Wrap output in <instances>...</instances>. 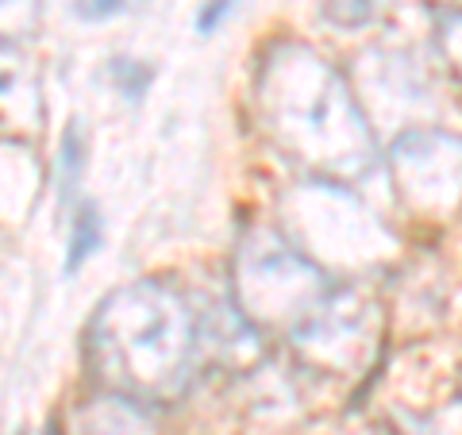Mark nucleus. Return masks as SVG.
Returning a JSON list of instances; mask_svg holds the SVG:
<instances>
[{
  "label": "nucleus",
  "instance_id": "1",
  "mask_svg": "<svg viewBox=\"0 0 462 435\" xmlns=\"http://www.w3.org/2000/svg\"><path fill=\"white\" fill-rule=\"evenodd\" d=\"M254 105L266 139L320 181H355L378 162L374 127L351 81L305 42L282 39L263 54Z\"/></svg>",
  "mask_w": 462,
  "mask_h": 435
},
{
  "label": "nucleus",
  "instance_id": "2",
  "mask_svg": "<svg viewBox=\"0 0 462 435\" xmlns=\"http://www.w3.org/2000/svg\"><path fill=\"white\" fill-rule=\"evenodd\" d=\"M85 362L108 393L158 404L178 397L197 362V316L170 282L120 285L85 328Z\"/></svg>",
  "mask_w": 462,
  "mask_h": 435
},
{
  "label": "nucleus",
  "instance_id": "3",
  "mask_svg": "<svg viewBox=\"0 0 462 435\" xmlns=\"http://www.w3.org/2000/svg\"><path fill=\"white\" fill-rule=\"evenodd\" d=\"M331 278L278 227H247L231 255V309L258 336L293 339L331 297Z\"/></svg>",
  "mask_w": 462,
  "mask_h": 435
},
{
  "label": "nucleus",
  "instance_id": "4",
  "mask_svg": "<svg viewBox=\"0 0 462 435\" xmlns=\"http://www.w3.org/2000/svg\"><path fill=\"white\" fill-rule=\"evenodd\" d=\"M289 231L282 236L309 255L328 278L336 270H370L389 251V236L378 224V216L363 208V200L346 193L339 181H312L300 185L282 200Z\"/></svg>",
  "mask_w": 462,
  "mask_h": 435
},
{
  "label": "nucleus",
  "instance_id": "5",
  "mask_svg": "<svg viewBox=\"0 0 462 435\" xmlns=\"http://www.w3.org/2000/svg\"><path fill=\"white\" fill-rule=\"evenodd\" d=\"M389 178L412 216L451 220L462 208V139L439 127H409L389 147Z\"/></svg>",
  "mask_w": 462,
  "mask_h": 435
},
{
  "label": "nucleus",
  "instance_id": "6",
  "mask_svg": "<svg viewBox=\"0 0 462 435\" xmlns=\"http://www.w3.org/2000/svg\"><path fill=\"white\" fill-rule=\"evenodd\" d=\"M374 336H378L374 304L366 297H358L355 289H331L324 309L289 343H293L300 358L316 370L351 374V370L366 366V358L374 351Z\"/></svg>",
  "mask_w": 462,
  "mask_h": 435
},
{
  "label": "nucleus",
  "instance_id": "7",
  "mask_svg": "<svg viewBox=\"0 0 462 435\" xmlns=\"http://www.w3.org/2000/svg\"><path fill=\"white\" fill-rule=\"evenodd\" d=\"M351 89L366 116L378 105V116H385V120H404V116L416 112L420 100H428V85L416 74L412 58L393 54V51L366 54L363 69H358V81H351Z\"/></svg>",
  "mask_w": 462,
  "mask_h": 435
},
{
  "label": "nucleus",
  "instance_id": "8",
  "mask_svg": "<svg viewBox=\"0 0 462 435\" xmlns=\"http://www.w3.org/2000/svg\"><path fill=\"white\" fill-rule=\"evenodd\" d=\"M69 435H158V424L151 404L100 389V393L85 397L74 409Z\"/></svg>",
  "mask_w": 462,
  "mask_h": 435
},
{
  "label": "nucleus",
  "instance_id": "9",
  "mask_svg": "<svg viewBox=\"0 0 462 435\" xmlns=\"http://www.w3.org/2000/svg\"><path fill=\"white\" fill-rule=\"evenodd\" d=\"M105 239V220H100L97 205H81L74 212V227H69V255H66V270L74 273L78 266H85L93 258V251Z\"/></svg>",
  "mask_w": 462,
  "mask_h": 435
},
{
  "label": "nucleus",
  "instance_id": "10",
  "mask_svg": "<svg viewBox=\"0 0 462 435\" xmlns=\"http://www.w3.org/2000/svg\"><path fill=\"white\" fill-rule=\"evenodd\" d=\"M42 23V0H0V42L16 47Z\"/></svg>",
  "mask_w": 462,
  "mask_h": 435
},
{
  "label": "nucleus",
  "instance_id": "11",
  "mask_svg": "<svg viewBox=\"0 0 462 435\" xmlns=\"http://www.w3.org/2000/svg\"><path fill=\"white\" fill-rule=\"evenodd\" d=\"M436 47H439L447 74H451V81L462 89V12L458 8L436 12Z\"/></svg>",
  "mask_w": 462,
  "mask_h": 435
},
{
  "label": "nucleus",
  "instance_id": "12",
  "mask_svg": "<svg viewBox=\"0 0 462 435\" xmlns=\"http://www.w3.org/2000/svg\"><path fill=\"white\" fill-rule=\"evenodd\" d=\"M81 170H85V135H81V124H69V132L62 135V151H58V185H62V197L78 190Z\"/></svg>",
  "mask_w": 462,
  "mask_h": 435
},
{
  "label": "nucleus",
  "instance_id": "13",
  "mask_svg": "<svg viewBox=\"0 0 462 435\" xmlns=\"http://www.w3.org/2000/svg\"><path fill=\"white\" fill-rule=\"evenodd\" d=\"M324 16L336 27H366L378 16L374 0H324Z\"/></svg>",
  "mask_w": 462,
  "mask_h": 435
},
{
  "label": "nucleus",
  "instance_id": "14",
  "mask_svg": "<svg viewBox=\"0 0 462 435\" xmlns=\"http://www.w3.org/2000/svg\"><path fill=\"white\" fill-rule=\"evenodd\" d=\"M231 8H236V0H208V5L197 12V32L212 35L216 27L224 23V16H231Z\"/></svg>",
  "mask_w": 462,
  "mask_h": 435
},
{
  "label": "nucleus",
  "instance_id": "15",
  "mask_svg": "<svg viewBox=\"0 0 462 435\" xmlns=\"http://www.w3.org/2000/svg\"><path fill=\"white\" fill-rule=\"evenodd\" d=\"M16 74H20V58H16V47L0 42V93L16 85Z\"/></svg>",
  "mask_w": 462,
  "mask_h": 435
},
{
  "label": "nucleus",
  "instance_id": "16",
  "mask_svg": "<svg viewBox=\"0 0 462 435\" xmlns=\"http://www.w3.org/2000/svg\"><path fill=\"white\" fill-rule=\"evenodd\" d=\"M47 435H62V431H58V428H51V431H47Z\"/></svg>",
  "mask_w": 462,
  "mask_h": 435
}]
</instances>
